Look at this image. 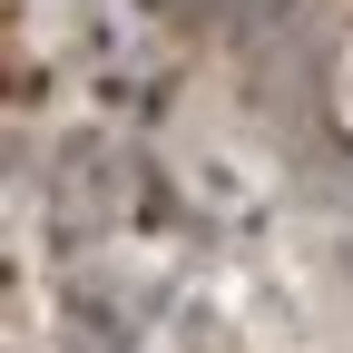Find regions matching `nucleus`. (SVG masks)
<instances>
[{
	"instance_id": "f257e3e1",
	"label": "nucleus",
	"mask_w": 353,
	"mask_h": 353,
	"mask_svg": "<svg viewBox=\"0 0 353 353\" xmlns=\"http://www.w3.org/2000/svg\"><path fill=\"white\" fill-rule=\"evenodd\" d=\"M334 128H343V138H353V39H343V50H334Z\"/></svg>"
}]
</instances>
